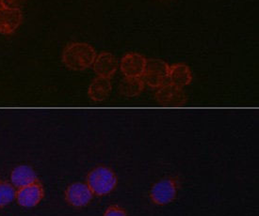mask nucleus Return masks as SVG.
Segmentation results:
<instances>
[{
	"mask_svg": "<svg viewBox=\"0 0 259 216\" xmlns=\"http://www.w3.org/2000/svg\"><path fill=\"white\" fill-rule=\"evenodd\" d=\"M95 48L85 42L71 43L64 49L62 62L74 71H83L91 67L96 61Z\"/></svg>",
	"mask_w": 259,
	"mask_h": 216,
	"instance_id": "obj_1",
	"label": "nucleus"
},
{
	"mask_svg": "<svg viewBox=\"0 0 259 216\" xmlns=\"http://www.w3.org/2000/svg\"><path fill=\"white\" fill-rule=\"evenodd\" d=\"M86 182L94 195L102 196L109 195L116 188L118 179L112 169L97 167L88 174Z\"/></svg>",
	"mask_w": 259,
	"mask_h": 216,
	"instance_id": "obj_2",
	"label": "nucleus"
},
{
	"mask_svg": "<svg viewBox=\"0 0 259 216\" xmlns=\"http://www.w3.org/2000/svg\"><path fill=\"white\" fill-rule=\"evenodd\" d=\"M170 66L161 60H148L142 79L144 85L151 88H159L169 84Z\"/></svg>",
	"mask_w": 259,
	"mask_h": 216,
	"instance_id": "obj_3",
	"label": "nucleus"
},
{
	"mask_svg": "<svg viewBox=\"0 0 259 216\" xmlns=\"http://www.w3.org/2000/svg\"><path fill=\"white\" fill-rule=\"evenodd\" d=\"M178 192V183L176 179H163L155 183L151 188V200L159 206L168 205L177 197Z\"/></svg>",
	"mask_w": 259,
	"mask_h": 216,
	"instance_id": "obj_4",
	"label": "nucleus"
},
{
	"mask_svg": "<svg viewBox=\"0 0 259 216\" xmlns=\"http://www.w3.org/2000/svg\"><path fill=\"white\" fill-rule=\"evenodd\" d=\"M45 196V190L39 181L17 190L15 200L23 208H34Z\"/></svg>",
	"mask_w": 259,
	"mask_h": 216,
	"instance_id": "obj_5",
	"label": "nucleus"
},
{
	"mask_svg": "<svg viewBox=\"0 0 259 216\" xmlns=\"http://www.w3.org/2000/svg\"><path fill=\"white\" fill-rule=\"evenodd\" d=\"M94 197V194L87 183H74L70 184L65 191L66 201L75 208L88 206Z\"/></svg>",
	"mask_w": 259,
	"mask_h": 216,
	"instance_id": "obj_6",
	"label": "nucleus"
},
{
	"mask_svg": "<svg viewBox=\"0 0 259 216\" xmlns=\"http://www.w3.org/2000/svg\"><path fill=\"white\" fill-rule=\"evenodd\" d=\"M146 59L137 53L126 54L121 61L120 68L124 77H139L142 78L145 66Z\"/></svg>",
	"mask_w": 259,
	"mask_h": 216,
	"instance_id": "obj_7",
	"label": "nucleus"
},
{
	"mask_svg": "<svg viewBox=\"0 0 259 216\" xmlns=\"http://www.w3.org/2000/svg\"><path fill=\"white\" fill-rule=\"evenodd\" d=\"M156 100L166 105H180L186 102L187 98L182 88L169 83L157 88Z\"/></svg>",
	"mask_w": 259,
	"mask_h": 216,
	"instance_id": "obj_8",
	"label": "nucleus"
},
{
	"mask_svg": "<svg viewBox=\"0 0 259 216\" xmlns=\"http://www.w3.org/2000/svg\"><path fill=\"white\" fill-rule=\"evenodd\" d=\"M93 65L95 73L98 77L110 79L115 75L119 63L113 55L108 52H103L96 56V61Z\"/></svg>",
	"mask_w": 259,
	"mask_h": 216,
	"instance_id": "obj_9",
	"label": "nucleus"
},
{
	"mask_svg": "<svg viewBox=\"0 0 259 216\" xmlns=\"http://www.w3.org/2000/svg\"><path fill=\"white\" fill-rule=\"evenodd\" d=\"M22 19L21 10L0 8V33H13L20 26Z\"/></svg>",
	"mask_w": 259,
	"mask_h": 216,
	"instance_id": "obj_10",
	"label": "nucleus"
},
{
	"mask_svg": "<svg viewBox=\"0 0 259 216\" xmlns=\"http://www.w3.org/2000/svg\"><path fill=\"white\" fill-rule=\"evenodd\" d=\"M38 182L34 169L29 166H18L11 173V183L18 190Z\"/></svg>",
	"mask_w": 259,
	"mask_h": 216,
	"instance_id": "obj_11",
	"label": "nucleus"
},
{
	"mask_svg": "<svg viewBox=\"0 0 259 216\" xmlns=\"http://www.w3.org/2000/svg\"><path fill=\"white\" fill-rule=\"evenodd\" d=\"M111 88L109 79L97 76L90 85L88 90L90 99L96 102L107 100L111 92Z\"/></svg>",
	"mask_w": 259,
	"mask_h": 216,
	"instance_id": "obj_12",
	"label": "nucleus"
},
{
	"mask_svg": "<svg viewBox=\"0 0 259 216\" xmlns=\"http://www.w3.org/2000/svg\"><path fill=\"white\" fill-rule=\"evenodd\" d=\"M169 81L170 84L183 88L191 84L192 81V73L191 69L183 63H178L170 66L169 71Z\"/></svg>",
	"mask_w": 259,
	"mask_h": 216,
	"instance_id": "obj_13",
	"label": "nucleus"
},
{
	"mask_svg": "<svg viewBox=\"0 0 259 216\" xmlns=\"http://www.w3.org/2000/svg\"><path fill=\"white\" fill-rule=\"evenodd\" d=\"M144 86L142 78L124 77L119 86V91L123 96L132 98L141 94L144 89Z\"/></svg>",
	"mask_w": 259,
	"mask_h": 216,
	"instance_id": "obj_14",
	"label": "nucleus"
},
{
	"mask_svg": "<svg viewBox=\"0 0 259 216\" xmlns=\"http://www.w3.org/2000/svg\"><path fill=\"white\" fill-rule=\"evenodd\" d=\"M16 192L14 185L12 183L1 182L0 183V208H4L9 204L15 200Z\"/></svg>",
	"mask_w": 259,
	"mask_h": 216,
	"instance_id": "obj_15",
	"label": "nucleus"
},
{
	"mask_svg": "<svg viewBox=\"0 0 259 216\" xmlns=\"http://www.w3.org/2000/svg\"><path fill=\"white\" fill-rule=\"evenodd\" d=\"M25 4V0H0L1 7L12 10H21Z\"/></svg>",
	"mask_w": 259,
	"mask_h": 216,
	"instance_id": "obj_16",
	"label": "nucleus"
},
{
	"mask_svg": "<svg viewBox=\"0 0 259 216\" xmlns=\"http://www.w3.org/2000/svg\"><path fill=\"white\" fill-rule=\"evenodd\" d=\"M104 216H127V214L123 208H121L117 205H112V206H109L107 210L105 211Z\"/></svg>",
	"mask_w": 259,
	"mask_h": 216,
	"instance_id": "obj_17",
	"label": "nucleus"
}]
</instances>
